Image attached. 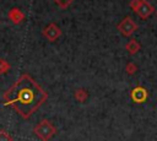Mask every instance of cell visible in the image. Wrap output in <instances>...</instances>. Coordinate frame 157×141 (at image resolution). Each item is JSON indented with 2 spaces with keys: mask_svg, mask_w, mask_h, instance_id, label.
<instances>
[{
  "mask_svg": "<svg viewBox=\"0 0 157 141\" xmlns=\"http://www.w3.org/2000/svg\"><path fill=\"white\" fill-rule=\"evenodd\" d=\"M75 98L78 101V102H83L86 98H87V92L85 90H77L75 92Z\"/></svg>",
  "mask_w": 157,
  "mask_h": 141,
  "instance_id": "9c48e42d",
  "label": "cell"
},
{
  "mask_svg": "<svg viewBox=\"0 0 157 141\" xmlns=\"http://www.w3.org/2000/svg\"><path fill=\"white\" fill-rule=\"evenodd\" d=\"M9 16H10V18L15 22V23H18V22H21L22 20H23V13L18 10V9H12L10 12H9Z\"/></svg>",
  "mask_w": 157,
  "mask_h": 141,
  "instance_id": "52a82bcc",
  "label": "cell"
},
{
  "mask_svg": "<svg viewBox=\"0 0 157 141\" xmlns=\"http://www.w3.org/2000/svg\"><path fill=\"white\" fill-rule=\"evenodd\" d=\"M33 132L42 140H48L50 139L54 134H55V128L53 126V124L48 120H43L40 121L34 129H33Z\"/></svg>",
  "mask_w": 157,
  "mask_h": 141,
  "instance_id": "7a4b0ae2",
  "label": "cell"
},
{
  "mask_svg": "<svg viewBox=\"0 0 157 141\" xmlns=\"http://www.w3.org/2000/svg\"><path fill=\"white\" fill-rule=\"evenodd\" d=\"M43 34L45 38H48L49 40H55L56 38H59V36L61 34V31L59 29V27L54 23L48 25L44 29H43Z\"/></svg>",
  "mask_w": 157,
  "mask_h": 141,
  "instance_id": "5b68a950",
  "label": "cell"
},
{
  "mask_svg": "<svg viewBox=\"0 0 157 141\" xmlns=\"http://www.w3.org/2000/svg\"><path fill=\"white\" fill-rule=\"evenodd\" d=\"M131 98L136 102V103H142L146 98H147V92L145 88L142 87H135L132 91H131Z\"/></svg>",
  "mask_w": 157,
  "mask_h": 141,
  "instance_id": "8992f818",
  "label": "cell"
},
{
  "mask_svg": "<svg viewBox=\"0 0 157 141\" xmlns=\"http://www.w3.org/2000/svg\"><path fill=\"white\" fill-rule=\"evenodd\" d=\"M54 1H55V2L61 7V9H66V7H67V6H69L74 0H54Z\"/></svg>",
  "mask_w": 157,
  "mask_h": 141,
  "instance_id": "8fae6325",
  "label": "cell"
},
{
  "mask_svg": "<svg viewBox=\"0 0 157 141\" xmlns=\"http://www.w3.org/2000/svg\"><path fill=\"white\" fill-rule=\"evenodd\" d=\"M135 71H136V65L132 64V63H129V64L126 65V72L130 74V75H132Z\"/></svg>",
  "mask_w": 157,
  "mask_h": 141,
  "instance_id": "4fadbf2b",
  "label": "cell"
},
{
  "mask_svg": "<svg viewBox=\"0 0 157 141\" xmlns=\"http://www.w3.org/2000/svg\"><path fill=\"white\" fill-rule=\"evenodd\" d=\"M126 49L129 50V53L135 54L136 51L140 50V44H139L135 39H131V40H129V42L126 43Z\"/></svg>",
  "mask_w": 157,
  "mask_h": 141,
  "instance_id": "ba28073f",
  "label": "cell"
},
{
  "mask_svg": "<svg viewBox=\"0 0 157 141\" xmlns=\"http://www.w3.org/2000/svg\"><path fill=\"white\" fill-rule=\"evenodd\" d=\"M6 105H11L22 118L27 119L47 99V92L27 74H23L5 93Z\"/></svg>",
  "mask_w": 157,
  "mask_h": 141,
  "instance_id": "6da1fadb",
  "label": "cell"
},
{
  "mask_svg": "<svg viewBox=\"0 0 157 141\" xmlns=\"http://www.w3.org/2000/svg\"><path fill=\"white\" fill-rule=\"evenodd\" d=\"M135 11L137 12V15L141 18H147L153 13V6L150 2H147L146 0H141Z\"/></svg>",
  "mask_w": 157,
  "mask_h": 141,
  "instance_id": "277c9868",
  "label": "cell"
},
{
  "mask_svg": "<svg viewBox=\"0 0 157 141\" xmlns=\"http://www.w3.org/2000/svg\"><path fill=\"white\" fill-rule=\"evenodd\" d=\"M9 69H10L9 63H7V61H5V60H2V59H0V74L6 72Z\"/></svg>",
  "mask_w": 157,
  "mask_h": 141,
  "instance_id": "30bf717a",
  "label": "cell"
},
{
  "mask_svg": "<svg viewBox=\"0 0 157 141\" xmlns=\"http://www.w3.org/2000/svg\"><path fill=\"white\" fill-rule=\"evenodd\" d=\"M0 141H12V137L5 131H0Z\"/></svg>",
  "mask_w": 157,
  "mask_h": 141,
  "instance_id": "7c38bea8",
  "label": "cell"
},
{
  "mask_svg": "<svg viewBox=\"0 0 157 141\" xmlns=\"http://www.w3.org/2000/svg\"><path fill=\"white\" fill-rule=\"evenodd\" d=\"M118 29H119L124 36L129 37V36L132 34V32H135V31L137 29V26H136V23H135L130 17H125V18L119 23Z\"/></svg>",
  "mask_w": 157,
  "mask_h": 141,
  "instance_id": "3957f363",
  "label": "cell"
},
{
  "mask_svg": "<svg viewBox=\"0 0 157 141\" xmlns=\"http://www.w3.org/2000/svg\"><path fill=\"white\" fill-rule=\"evenodd\" d=\"M140 1H141V0H132V1L130 2V6H131V9L136 10V9H137V6H139V4H140Z\"/></svg>",
  "mask_w": 157,
  "mask_h": 141,
  "instance_id": "5bb4252c",
  "label": "cell"
}]
</instances>
